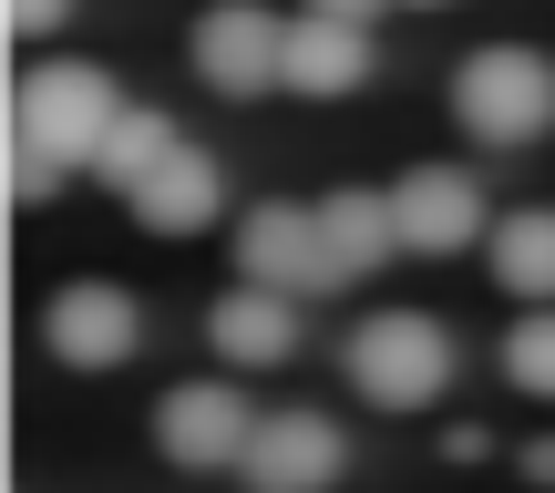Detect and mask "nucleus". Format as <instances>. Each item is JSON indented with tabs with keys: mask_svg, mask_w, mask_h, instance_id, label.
<instances>
[{
	"mask_svg": "<svg viewBox=\"0 0 555 493\" xmlns=\"http://www.w3.org/2000/svg\"><path fill=\"white\" fill-rule=\"evenodd\" d=\"M114 124H124V82L103 73V62H31L21 93H11V134L41 144V155H62L73 176H93Z\"/></svg>",
	"mask_w": 555,
	"mask_h": 493,
	"instance_id": "2",
	"label": "nucleus"
},
{
	"mask_svg": "<svg viewBox=\"0 0 555 493\" xmlns=\"http://www.w3.org/2000/svg\"><path fill=\"white\" fill-rule=\"evenodd\" d=\"M176 155V124L165 114H144V103H124V124L103 134V155H93V185H114V196H134L155 165Z\"/></svg>",
	"mask_w": 555,
	"mask_h": 493,
	"instance_id": "15",
	"label": "nucleus"
},
{
	"mask_svg": "<svg viewBox=\"0 0 555 493\" xmlns=\"http://www.w3.org/2000/svg\"><path fill=\"white\" fill-rule=\"evenodd\" d=\"M453 114H463L474 144H535L555 124V62L535 41H483L453 73Z\"/></svg>",
	"mask_w": 555,
	"mask_h": 493,
	"instance_id": "3",
	"label": "nucleus"
},
{
	"mask_svg": "<svg viewBox=\"0 0 555 493\" xmlns=\"http://www.w3.org/2000/svg\"><path fill=\"white\" fill-rule=\"evenodd\" d=\"M247 493H330L350 473V442H339L330 412H309V401H288V412L258 421V442H247Z\"/></svg>",
	"mask_w": 555,
	"mask_h": 493,
	"instance_id": "6",
	"label": "nucleus"
},
{
	"mask_svg": "<svg viewBox=\"0 0 555 493\" xmlns=\"http://www.w3.org/2000/svg\"><path fill=\"white\" fill-rule=\"evenodd\" d=\"M319 257H330V288H350V277H371L380 257H401L391 196H371V185H339V196L319 206Z\"/></svg>",
	"mask_w": 555,
	"mask_h": 493,
	"instance_id": "12",
	"label": "nucleus"
},
{
	"mask_svg": "<svg viewBox=\"0 0 555 493\" xmlns=\"http://www.w3.org/2000/svg\"><path fill=\"white\" fill-rule=\"evenodd\" d=\"M525 473H535V483H555V442H535V453H525Z\"/></svg>",
	"mask_w": 555,
	"mask_h": 493,
	"instance_id": "20",
	"label": "nucleus"
},
{
	"mask_svg": "<svg viewBox=\"0 0 555 493\" xmlns=\"http://www.w3.org/2000/svg\"><path fill=\"white\" fill-rule=\"evenodd\" d=\"M206 339H217L227 371H278V360L298 350V298H278V288H227L217 309H206Z\"/></svg>",
	"mask_w": 555,
	"mask_h": 493,
	"instance_id": "11",
	"label": "nucleus"
},
{
	"mask_svg": "<svg viewBox=\"0 0 555 493\" xmlns=\"http://www.w3.org/2000/svg\"><path fill=\"white\" fill-rule=\"evenodd\" d=\"M391 217L412 257H463V247H483V185L463 165H412L391 185Z\"/></svg>",
	"mask_w": 555,
	"mask_h": 493,
	"instance_id": "9",
	"label": "nucleus"
},
{
	"mask_svg": "<svg viewBox=\"0 0 555 493\" xmlns=\"http://www.w3.org/2000/svg\"><path fill=\"white\" fill-rule=\"evenodd\" d=\"M268 412H247L237 380H176V391L155 401V453L185 463V473H237L247 442H258Z\"/></svg>",
	"mask_w": 555,
	"mask_h": 493,
	"instance_id": "5",
	"label": "nucleus"
},
{
	"mask_svg": "<svg viewBox=\"0 0 555 493\" xmlns=\"http://www.w3.org/2000/svg\"><path fill=\"white\" fill-rule=\"evenodd\" d=\"M124 206H134L155 237H196V226H217L227 176H217V155H206V144H185V134H176V155H165V165H155V176H144Z\"/></svg>",
	"mask_w": 555,
	"mask_h": 493,
	"instance_id": "10",
	"label": "nucleus"
},
{
	"mask_svg": "<svg viewBox=\"0 0 555 493\" xmlns=\"http://www.w3.org/2000/svg\"><path fill=\"white\" fill-rule=\"evenodd\" d=\"M62 176H73L62 155H41V144H21V134H11V196H21V206H52V196H62Z\"/></svg>",
	"mask_w": 555,
	"mask_h": 493,
	"instance_id": "17",
	"label": "nucleus"
},
{
	"mask_svg": "<svg viewBox=\"0 0 555 493\" xmlns=\"http://www.w3.org/2000/svg\"><path fill=\"white\" fill-rule=\"evenodd\" d=\"M494 288L525 298V309H555V206H515V217H494Z\"/></svg>",
	"mask_w": 555,
	"mask_h": 493,
	"instance_id": "14",
	"label": "nucleus"
},
{
	"mask_svg": "<svg viewBox=\"0 0 555 493\" xmlns=\"http://www.w3.org/2000/svg\"><path fill=\"white\" fill-rule=\"evenodd\" d=\"M185 52H196V82H217L227 103L288 93V21H278L268 0H206Z\"/></svg>",
	"mask_w": 555,
	"mask_h": 493,
	"instance_id": "4",
	"label": "nucleus"
},
{
	"mask_svg": "<svg viewBox=\"0 0 555 493\" xmlns=\"http://www.w3.org/2000/svg\"><path fill=\"white\" fill-rule=\"evenodd\" d=\"M237 288H278V298L330 288V257H319V206H288V196L247 206V226H237Z\"/></svg>",
	"mask_w": 555,
	"mask_h": 493,
	"instance_id": "8",
	"label": "nucleus"
},
{
	"mask_svg": "<svg viewBox=\"0 0 555 493\" xmlns=\"http://www.w3.org/2000/svg\"><path fill=\"white\" fill-rule=\"evenodd\" d=\"M62 21H73V0H11V31H62Z\"/></svg>",
	"mask_w": 555,
	"mask_h": 493,
	"instance_id": "18",
	"label": "nucleus"
},
{
	"mask_svg": "<svg viewBox=\"0 0 555 493\" xmlns=\"http://www.w3.org/2000/svg\"><path fill=\"white\" fill-rule=\"evenodd\" d=\"M339 360H350V391L371 401V412H401V421L453 391V329H442L433 309H371Z\"/></svg>",
	"mask_w": 555,
	"mask_h": 493,
	"instance_id": "1",
	"label": "nucleus"
},
{
	"mask_svg": "<svg viewBox=\"0 0 555 493\" xmlns=\"http://www.w3.org/2000/svg\"><path fill=\"white\" fill-rule=\"evenodd\" d=\"M360 82H371V31H350V21H309V11H298V21H288V93L339 103V93H360Z\"/></svg>",
	"mask_w": 555,
	"mask_h": 493,
	"instance_id": "13",
	"label": "nucleus"
},
{
	"mask_svg": "<svg viewBox=\"0 0 555 493\" xmlns=\"http://www.w3.org/2000/svg\"><path fill=\"white\" fill-rule=\"evenodd\" d=\"M504 380L535 391V401H555V309H525L515 329H504Z\"/></svg>",
	"mask_w": 555,
	"mask_h": 493,
	"instance_id": "16",
	"label": "nucleus"
},
{
	"mask_svg": "<svg viewBox=\"0 0 555 493\" xmlns=\"http://www.w3.org/2000/svg\"><path fill=\"white\" fill-rule=\"evenodd\" d=\"M401 11H442V0H401Z\"/></svg>",
	"mask_w": 555,
	"mask_h": 493,
	"instance_id": "21",
	"label": "nucleus"
},
{
	"mask_svg": "<svg viewBox=\"0 0 555 493\" xmlns=\"http://www.w3.org/2000/svg\"><path fill=\"white\" fill-rule=\"evenodd\" d=\"M380 11H401V0H309V21H350V31H371Z\"/></svg>",
	"mask_w": 555,
	"mask_h": 493,
	"instance_id": "19",
	"label": "nucleus"
},
{
	"mask_svg": "<svg viewBox=\"0 0 555 493\" xmlns=\"http://www.w3.org/2000/svg\"><path fill=\"white\" fill-rule=\"evenodd\" d=\"M41 339H52L62 371H114V360H134L144 309L114 277H73V288H52V309H41Z\"/></svg>",
	"mask_w": 555,
	"mask_h": 493,
	"instance_id": "7",
	"label": "nucleus"
}]
</instances>
